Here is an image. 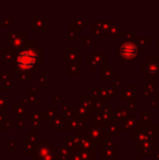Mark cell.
I'll list each match as a JSON object with an SVG mask.
<instances>
[{"label":"cell","instance_id":"6da1fadb","mask_svg":"<svg viewBox=\"0 0 159 160\" xmlns=\"http://www.w3.org/2000/svg\"><path fill=\"white\" fill-rule=\"evenodd\" d=\"M35 62V55H33L32 52H23L21 56L19 57V65L21 68H24V69H27V68H31Z\"/></svg>","mask_w":159,"mask_h":160},{"label":"cell","instance_id":"7a4b0ae2","mask_svg":"<svg viewBox=\"0 0 159 160\" xmlns=\"http://www.w3.org/2000/svg\"><path fill=\"white\" fill-rule=\"evenodd\" d=\"M137 52V48L134 44H131V42H127L124 44L122 47H121V55L124 58H132L136 55Z\"/></svg>","mask_w":159,"mask_h":160}]
</instances>
